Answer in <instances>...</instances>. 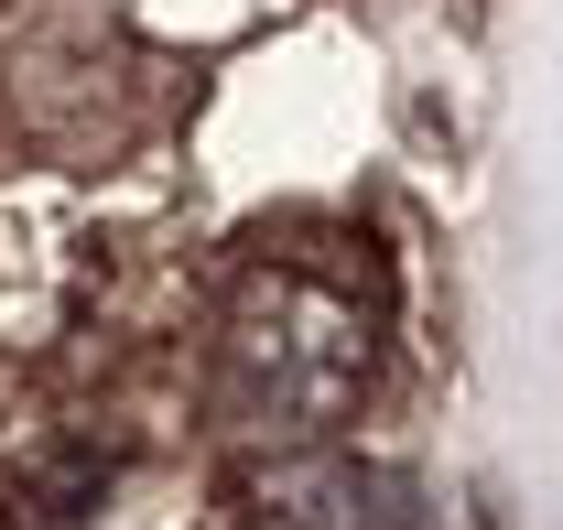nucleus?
Returning <instances> with one entry per match:
<instances>
[{"mask_svg": "<svg viewBox=\"0 0 563 530\" xmlns=\"http://www.w3.org/2000/svg\"><path fill=\"white\" fill-rule=\"evenodd\" d=\"M368 357H379V335L357 314V292H336L325 270L272 261L228 303V400L272 444H325L368 390Z\"/></svg>", "mask_w": 563, "mask_h": 530, "instance_id": "obj_1", "label": "nucleus"}, {"mask_svg": "<svg viewBox=\"0 0 563 530\" xmlns=\"http://www.w3.org/2000/svg\"><path fill=\"white\" fill-rule=\"evenodd\" d=\"M250 498H261V520L272 530H390L368 498V476H347V455H303V465H261L250 476Z\"/></svg>", "mask_w": 563, "mask_h": 530, "instance_id": "obj_2", "label": "nucleus"}]
</instances>
